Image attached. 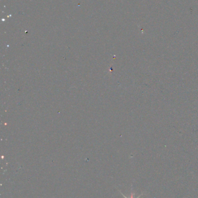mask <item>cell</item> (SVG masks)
I'll list each match as a JSON object with an SVG mask.
<instances>
[{
	"label": "cell",
	"instance_id": "6da1fadb",
	"mask_svg": "<svg viewBox=\"0 0 198 198\" xmlns=\"http://www.w3.org/2000/svg\"><path fill=\"white\" fill-rule=\"evenodd\" d=\"M120 193H121V194L124 196V197H125V198H134V196H135V194H134V193L133 192V191H131V195H130V197H126L125 195H124L123 193H122L121 192H120ZM143 193H142L140 195H139L137 198H139L141 196H142V195H143Z\"/></svg>",
	"mask_w": 198,
	"mask_h": 198
}]
</instances>
